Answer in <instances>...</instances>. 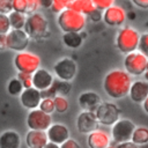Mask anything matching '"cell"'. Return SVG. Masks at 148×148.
<instances>
[{
  "label": "cell",
  "mask_w": 148,
  "mask_h": 148,
  "mask_svg": "<svg viewBox=\"0 0 148 148\" xmlns=\"http://www.w3.org/2000/svg\"><path fill=\"white\" fill-rule=\"evenodd\" d=\"M132 83L131 75L126 71L112 69L104 76L103 88L109 97L119 99L130 94Z\"/></svg>",
  "instance_id": "6da1fadb"
},
{
  "label": "cell",
  "mask_w": 148,
  "mask_h": 148,
  "mask_svg": "<svg viewBox=\"0 0 148 148\" xmlns=\"http://www.w3.org/2000/svg\"><path fill=\"white\" fill-rule=\"evenodd\" d=\"M57 22L60 30L64 34H68V32L80 34V31H82L83 28L86 27V16L68 8L58 15Z\"/></svg>",
  "instance_id": "7a4b0ae2"
},
{
  "label": "cell",
  "mask_w": 148,
  "mask_h": 148,
  "mask_svg": "<svg viewBox=\"0 0 148 148\" xmlns=\"http://www.w3.org/2000/svg\"><path fill=\"white\" fill-rule=\"evenodd\" d=\"M140 36L141 35L134 28L124 27L118 31L116 36V47L119 52L125 54L135 52L139 47Z\"/></svg>",
  "instance_id": "3957f363"
},
{
  "label": "cell",
  "mask_w": 148,
  "mask_h": 148,
  "mask_svg": "<svg viewBox=\"0 0 148 148\" xmlns=\"http://www.w3.org/2000/svg\"><path fill=\"white\" fill-rule=\"evenodd\" d=\"M23 30L29 36V38L32 39H40L50 35L49 22L46 17L42 13H37V12L27 16V22Z\"/></svg>",
  "instance_id": "277c9868"
},
{
  "label": "cell",
  "mask_w": 148,
  "mask_h": 148,
  "mask_svg": "<svg viewBox=\"0 0 148 148\" xmlns=\"http://www.w3.org/2000/svg\"><path fill=\"white\" fill-rule=\"evenodd\" d=\"M13 64L18 73L34 74L36 71L40 68V58L31 52H18L15 54Z\"/></svg>",
  "instance_id": "5b68a950"
},
{
  "label": "cell",
  "mask_w": 148,
  "mask_h": 148,
  "mask_svg": "<svg viewBox=\"0 0 148 148\" xmlns=\"http://www.w3.org/2000/svg\"><path fill=\"white\" fill-rule=\"evenodd\" d=\"M148 58H146L142 53L135 51L130 54H126L124 58V67L125 71L133 76L143 75L147 71Z\"/></svg>",
  "instance_id": "8992f818"
},
{
  "label": "cell",
  "mask_w": 148,
  "mask_h": 148,
  "mask_svg": "<svg viewBox=\"0 0 148 148\" xmlns=\"http://www.w3.org/2000/svg\"><path fill=\"white\" fill-rule=\"evenodd\" d=\"M95 114L98 123L105 126H113L120 119L119 108L110 102H102V104L95 111Z\"/></svg>",
  "instance_id": "52a82bcc"
},
{
  "label": "cell",
  "mask_w": 148,
  "mask_h": 148,
  "mask_svg": "<svg viewBox=\"0 0 148 148\" xmlns=\"http://www.w3.org/2000/svg\"><path fill=\"white\" fill-rule=\"evenodd\" d=\"M135 125L132 120L127 119V118H121L119 119L111 128V135L113 138V140L118 143H123V142H127L132 140V135L133 132L135 130Z\"/></svg>",
  "instance_id": "ba28073f"
},
{
  "label": "cell",
  "mask_w": 148,
  "mask_h": 148,
  "mask_svg": "<svg viewBox=\"0 0 148 148\" xmlns=\"http://www.w3.org/2000/svg\"><path fill=\"white\" fill-rule=\"evenodd\" d=\"M52 125L51 114H47L39 109L32 110L27 116V126L30 131H43L46 132Z\"/></svg>",
  "instance_id": "9c48e42d"
},
{
  "label": "cell",
  "mask_w": 148,
  "mask_h": 148,
  "mask_svg": "<svg viewBox=\"0 0 148 148\" xmlns=\"http://www.w3.org/2000/svg\"><path fill=\"white\" fill-rule=\"evenodd\" d=\"M76 71H77L76 64L71 58H61L53 66V72L59 80L66 82H71L75 77Z\"/></svg>",
  "instance_id": "30bf717a"
},
{
  "label": "cell",
  "mask_w": 148,
  "mask_h": 148,
  "mask_svg": "<svg viewBox=\"0 0 148 148\" xmlns=\"http://www.w3.org/2000/svg\"><path fill=\"white\" fill-rule=\"evenodd\" d=\"M29 36L24 30H14L12 29L7 34V47L9 50L18 52H24L29 45Z\"/></svg>",
  "instance_id": "8fae6325"
},
{
  "label": "cell",
  "mask_w": 148,
  "mask_h": 148,
  "mask_svg": "<svg viewBox=\"0 0 148 148\" xmlns=\"http://www.w3.org/2000/svg\"><path fill=\"white\" fill-rule=\"evenodd\" d=\"M98 120L95 112L82 111L76 118V128L82 134H90L98 130Z\"/></svg>",
  "instance_id": "7c38bea8"
},
{
  "label": "cell",
  "mask_w": 148,
  "mask_h": 148,
  "mask_svg": "<svg viewBox=\"0 0 148 148\" xmlns=\"http://www.w3.org/2000/svg\"><path fill=\"white\" fill-rule=\"evenodd\" d=\"M127 15L125 10L117 5H112L105 12H103V21L109 27H120L124 24Z\"/></svg>",
  "instance_id": "4fadbf2b"
},
{
  "label": "cell",
  "mask_w": 148,
  "mask_h": 148,
  "mask_svg": "<svg viewBox=\"0 0 148 148\" xmlns=\"http://www.w3.org/2000/svg\"><path fill=\"white\" fill-rule=\"evenodd\" d=\"M77 102L82 110L89 111V112H95L97 110V108L102 104V98L95 91H83L79 95Z\"/></svg>",
  "instance_id": "5bb4252c"
},
{
  "label": "cell",
  "mask_w": 148,
  "mask_h": 148,
  "mask_svg": "<svg viewBox=\"0 0 148 148\" xmlns=\"http://www.w3.org/2000/svg\"><path fill=\"white\" fill-rule=\"evenodd\" d=\"M49 142L56 143L58 146H61L64 142H66L69 138V130L62 125V124H52L50 128L46 131Z\"/></svg>",
  "instance_id": "9a60e30c"
},
{
  "label": "cell",
  "mask_w": 148,
  "mask_h": 148,
  "mask_svg": "<svg viewBox=\"0 0 148 148\" xmlns=\"http://www.w3.org/2000/svg\"><path fill=\"white\" fill-rule=\"evenodd\" d=\"M20 102L22 104L23 108L28 109V110H36L38 109L40 102H42V96H40V91L32 88L29 89H24L22 91V94L20 95Z\"/></svg>",
  "instance_id": "2e32d148"
},
{
  "label": "cell",
  "mask_w": 148,
  "mask_h": 148,
  "mask_svg": "<svg viewBox=\"0 0 148 148\" xmlns=\"http://www.w3.org/2000/svg\"><path fill=\"white\" fill-rule=\"evenodd\" d=\"M53 81L54 80L52 74L45 68H39L32 74V87L39 91H44L51 88Z\"/></svg>",
  "instance_id": "e0dca14e"
},
{
  "label": "cell",
  "mask_w": 148,
  "mask_h": 148,
  "mask_svg": "<svg viewBox=\"0 0 148 148\" xmlns=\"http://www.w3.org/2000/svg\"><path fill=\"white\" fill-rule=\"evenodd\" d=\"M128 96L134 103L142 104L148 97V82L142 80L134 81L131 86Z\"/></svg>",
  "instance_id": "ac0fdd59"
},
{
  "label": "cell",
  "mask_w": 148,
  "mask_h": 148,
  "mask_svg": "<svg viewBox=\"0 0 148 148\" xmlns=\"http://www.w3.org/2000/svg\"><path fill=\"white\" fill-rule=\"evenodd\" d=\"M87 143L89 148H108L110 146V136L106 132L97 130L88 134Z\"/></svg>",
  "instance_id": "d6986e66"
},
{
  "label": "cell",
  "mask_w": 148,
  "mask_h": 148,
  "mask_svg": "<svg viewBox=\"0 0 148 148\" xmlns=\"http://www.w3.org/2000/svg\"><path fill=\"white\" fill-rule=\"evenodd\" d=\"M25 143L29 148H44L49 143L47 134L43 131H29L25 135Z\"/></svg>",
  "instance_id": "ffe728a7"
},
{
  "label": "cell",
  "mask_w": 148,
  "mask_h": 148,
  "mask_svg": "<svg viewBox=\"0 0 148 148\" xmlns=\"http://www.w3.org/2000/svg\"><path fill=\"white\" fill-rule=\"evenodd\" d=\"M39 6V0H13V10L28 16L36 13Z\"/></svg>",
  "instance_id": "44dd1931"
},
{
  "label": "cell",
  "mask_w": 148,
  "mask_h": 148,
  "mask_svg": "<svg viewBox=\"0 0 148 148\" xmlns=\"http://www.w3.org/2000/svg\"><path fill=\"white\" fill-rule=\"evenodd\" d=\"M21 136L17 132L8 130L0 134V148H20Z\"/></svg>",
  "instance_id": "7402d4cb"
},
{
  "label": "cell",
  "mask_w": 148,
  "mask_h": 148,
  "mask_svg": "<svg viewBox=\"0 0 148 148\" xmlns=\"http://www.w3.org/2000/svg\"><path fill=\"white\" fill-rule=\"evenodd\" d=\"M69 9L76 12V13H80L84 16H89V14L92 10H95L96 8L94 6L92 0H73L71 2Z\"/></svg>",
  "instance_id": "603a6c76"
},
{
  "label": "cell",
  "mask_w": 148,
  "mask_h": 148,
  "mask_svg": "<svg viewBox=\"0 0 148 148\" xmlns=\"http://www.w3.org/2000/svg\"><path fill=\"white\" fill-rule=\"evenodd\" d=\"M61 39H62L64 45L69 47V49H79L82 45V42H83V37L79 32L64 34Z\"/></svg>",
  "instance_id": "cb8c5ba5"
},
{
  "label": "cell",
  "mask_w": 148,
  "mask_h": 148,
  "mask_svg": "<svg viewBox=\"0 0 148 148\" xmlns=\"http://www.w3.org/2000/svg\"><path fill=\"white\" fill-rule=\"evenodd\" d=\"M9 23H10V28L14 30H23L25 22H27V16L24 14L17 13V12H12L9 15Z\"/></svg>",
  "instance_id": "d4e9b609"
},
{
  "label": "cell",
  "mask_w": 148,
  "mask_h": 148,
  "mask_svg": "<svg viewBox=\"0 0 148 148\" xmlns=\"http://www.w3.org/2000/svg\"><path fill=\"white\" fill-rule=\"evenodd\" d=\"M131 141L138 146H142V145L148 143V128L145 126H136L134 132H133Z\"/></svg>",
  "instance_id": "484cf974"
},
{
  "label": "cell",
  "mask_w": 148,
  "mask_h": 148,
  "mask_svg": "<svg viewBox=\"0 0 148 148\" xmlns=\"http://www.w3.org/2000/svg\"><path fill=\"white\" fill-rule=\"evenodd\" d=\"M53 89V91L56 92L57 96H66L71 92V89H72V84L71 82H66V81H61V80H54L53 81V84L51 87Z\"/></svg>",
  "instance_id": "4316f807"
},
{
  "label": "cell",
  "mask_w": 148,
  "mask_h": 148,
  "mask_svg": "<svg viewBox=\"0 0 148 148\" xmlns=\"http://www.w3.org/2000/svg\"><path fill=\"white\" fill-rule=\"evenodd\" d=\"M23 90H24V88H23L22 83L18 81L17 77H13V79L9 80V82L7 84V91H8L9 95H12V96H18V95L22 94Z\"/></svg>",
  "instance_id": "83f0119b"
},
{
  "label": "cell",
  "mask_w": 148,
  "mask_h": 148,
  "mask_svg": "<svg viewBox=\"0 0 148 148\" xmlns=\"http://www.w3.org/2000/svg\"><path fill=\"white\" fill-rule=\"evenodd\" d=\"M71 0H52V6H51V10L53 13H58L60 14L61 12H64L65 9H68L71 6Z\"/></svg>",
  "instance_id": "f1b7e54d"
},
{
  "label": "cell",
  "mask_w": 148,
  "mask_h": 148,
  "mask_svg": "<svg viewBox=\"0 0 148 148\" xmlns=\"http://www.w3.org/2000/svg\"><path fill=\"white\" fill-rule=\"evenodd\" d=\"M54 109L58 113H65L68 110V101L64 96H56L54 98Z\"/></svg>",
  "instance_id": "f546056e"
},
{
  "label": "cell",
  "mask_w": 148,
  "mask_h": 148,
  "mask_svg": "<svg viewBox=\"0 0 148 148\" xmlns=\"http://www.w3.org/2000/svg\"><path fill=\"white\" fill-rule=\"evenodd\" d=\"M38 109L47 114H51L53 111H56L54 109V99L53 98H43Z\"/></svg>",
  "instance_id": "4dcf8cb0"
},
{
  "label": "cell",
  "mask_w": 148,
  "mask_h": 148,
  "mask_svg": "<svg viewBox=\"0 0 148 148\" xmlns=\"http://www.w3.org/2000/svg\"><path fill=\"white\" fill-rule=\"evenodd\" d=\"M18 81L22 83L24 89L32 88V74H27V73H17Z\"/></svg>",
  "instance_id": "1f68e13d"
},
{
  "label": "cell",
  "mask_w": 148,
  "mask_h": 148,
  "mask_svg": "<svg viewBox=\"0 0 148 148\" xmlns=\"http://www.w3.org/2000/svg\"><path fill=\"white\" fill-rule=\"evenodd\" d=\"M138 50L146 58H148V32H145L140 36V42H139Z\"/></svg>",
  "instance_id": "d6a6232c"
},
{
  "label": "cell",
  "mask_w": 148,
  "mask_h": 148,
  "mask_svg": "<svg viewBox=\"0 0 148 148\" xmlns=\"http://www.w3.org/2000/svg\"><path fill=\"white\" fill-rule=\"evenodd\" d=\"M10 23L8 15L0 14V35H7L10 31Z\"/></svg>",
  "instance_id": "836d02e7"
},
{
  "label": "cell",
  "mask_w": 148,
  "mask_h": 148,
  "mask_svg": "<svg viewBox=\"0 0 148 148\" xmlns=\"http://www.w3.org/2000/svg\"><path fill=\"white\" fill-rule=\"evenodd\" d=\"M13 12V0H0V14L9 15Z\"/></svg>",
  "instance_id": "e575fe53"
},
{
  "label": "cell",
  "mask_w": 148,
  "mask_h": 148,
  "mask_svg": "<svg viewBox=\"0 0 148 148\" xmlns=\"http://www.w3.org/2000/svg\"><path fill=\"white\" fill-rule=\"evenodd\" d=\"M92 2H94L95 8L98 9V10H101V12L102 10L105 12L108 8H110L112 5H114L112 0H92Z\"/></svg>",
  "instance_id": "d590c367"
},
{
  "label": "cell",
  "mask_w": 148,
  "mask_h": 148,
  "mask_svg": "<svg viewBox=\"0 0 148 148\" xmlns=\"http://www.w3.org/2000/svg\"><path fill=\"white\" fill-rule=\"evenodd\" d=\"M89 18H90L92 22H98V21L103 20V14H102L101 10L95 9V10H92V12L89 14Z\"/></svg>",
  "instance_id": "8d00e7d4"
},
{
  "label": "cell",
  "mask_w": 148,
  "mask_h": 148,
  "mask_svg": "<svg viewBox=\"0 0 148 148\" xmlns=\"http://www.w3.org/2000/svg\"><path fill=\"white\" fill-rule=\"evenodd\" d=\"M60 148H81V146H80L75 140L68 139L66 142H64V143L60 146Z\"/></svg>",
  "instance_id": "74e56055"
},
{
  "label": "cell",
  "mask_w": 148,
  "mask_h": 148,
  "mask_svg": "<svg viewBox=\"0 0 148 148\" xmlns=\"http://www.w3.org/2000/svg\"><path fill=\"white\" fill-rule=\"evenodd\" d=\"M133 3L141 9H148V0H133Z\"/></svg>",
  "instance_id": "f35d334b"
},
{
  "label": "cell",
  "mask_w": 148,
  "mask_h": 148,
  "mask_svg": "<svg viewBox=\"0 0 148 148\" xmlns=\"http://www.w3.org/2000/svg\"><path fill=\"white\" fill-rule=\"evenodd\" d=\"M116 148H139L138 145H135L132 141H127V142H123V143H118L116 146Z\"/></svg>",
  "instance_id": "ab89813d"
},
{
  "label": "cell",
  "mask_w": 148,
  "mask_h": 148,
  "mask_svg": "<svg viewBox=\"0 0 148 148\" xmlns=\"http://www.w3.org/2000/svg\"><path fill=\"white\" fill-rule=\"evenodd\" d=\"M7 49V35H0V51H5Z\"/></svg>",
  "instance_id": "60d3db41"
},
{
  "label": "cell",
  "mask_w": 148,
  "mask_h": 148,
  "mask_svg": "<svg viewBox=\"0 0 148 148\" xmlns=\"http://www.w3.org/2000/svg\"><path fill=\"white\" fill-rule=\"evenodd\" d=\"M39 5L44 8H51L52 6V0H39Z\"/></svg>",
  "instance_id": "b9f144b4"
},
{
  "label": "cell",
  "mask_w": 148,
  "mask_h": 148,
  "mask_svg": "<svg viewBox=\"0 0 148 148\" xmlns=\"http://www.w3.org/2000/svg\"><path fill=\"white\" fill-rule=\"evenodd\" d=\"M142 106H143V110H145V112L148 114V97L146 98V101L142 103Z\"/></svg>",
  "instance_id": "7bdbcfd3"
},
{
  "label": "cell",
  "mask_w": 148,
  "mask_h": 148,
  "mask_svg": "<svg viewBox=\"0 0 148 148\" xmlns=\"http://www.w3.org/2000/svg\"><path fill=\"white\" fill-rule=\"evenodd\" d=\"M44 148H60V146H58L56 143H52V142H49Z\"/></svg>",
  "instance_id": "ee69618b"
},
{
  "label": "cell",
  "mask_w": 148,
  "mask_h": 148,
  "mask_svg": "<svg viewBox=\"0 0 148 148\" xmlns=\"http://www.w3.org/2000/svg\"><path fill=\"white\" fill-rule=\"evenodd\" d=\"M143 76H145V81H147V82H148V69H147V71L145 72Z\"/></svg>",
  "instance_id": "f6af8a7d"
},
{
  "label": "cell",
  "mask_w": 148,
  "mask_h": 148,
  "mask_svg": "<svg viewBox=\"0 0 148 148\" xmlns=\"http://www.w3.org/2000/svg\"><path fill=\"white\" fill-rule=\"evenodd\" d=\"M139 148H148V143H146V145H142V146H139Z\"/></svg>",
  "instance_id": "bcb514c9"
},
{
  "label": "cell",
  "mask_w": 148,
  "mask_h": 148,
  "mask_svg": "<svg viewBox=\"0 0 148 148\" xmlns=\"http://www.w3.org/2000/svg\"><path fill=\"white\" fill-rule=\"evenodd\" d=\"M108 148H116V147H111V146H109V147H108Z\"/></svg>",
  "instance_id": "7dc6e473"
},
{
  "label": "cell",
  "mask_w": 148,
  "mask_h": 148,
  "mask_svg": "<svg viewBox=\"0 0 148 148\" xmlns=\"http://www.w3.org/2000/svg\"><path fill=\"white\" fill-rule=\"evenodd\" d=\"M147 69H148V62H147Z\"/></svg>",
  "instance_id": "c3c4849f"
}]
</instances>
